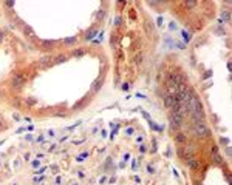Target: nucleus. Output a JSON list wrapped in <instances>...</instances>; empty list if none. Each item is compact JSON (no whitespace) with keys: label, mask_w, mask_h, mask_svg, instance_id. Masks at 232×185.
<instances>
[{"label":"nucleus","mask_w":232,"mask_h":185,"mask_svg":"<svg viewBox=\"0 0 232 185\" xmlns=\"http://www.w3.org/2000/svg\"><path fill=\"white\" fill-rule=\"evenodd\" d=\"M193 131H195V134L200 136V137H207V134H209V130H207L204 122H195L193 123Z\"/></svg>","instance_id":"1"},{"label":"nucleus","mask_w":232,"mask_h":185,"mask_svg":"<svg viewBox=\"0 0 232 185\" xmlns=\"http://www.w3.org/2000/svg\"><path fill=\"white\" fill-rule=\"evenodd\" d=\"M187 107H189V114L195 113V111H198V109H201V102H200V99L196 96L192 94V97H190V100L187 103Z\"/></svg>","instance_id":"2"},{"label":"nucleus","mask_w":232,"mask_h":185,"mask_svg":"<svg viewBox=\"0 0 232 185\" xmlns=\"http://www.w3.org/2000/svg\"><path fill=\"white\" fill-rule=\"evenodd\" d=\"M169 120H170V126H172V128H178V126H181L183 122H184V119L181 117V116H178L176 113H172Z\"/></svg>","instance_id":"3"},{"label":"nucleus","mask_w":232,"mask_h":185,"mask_svg":"<svg viewBox=\"0 0 232 185\" xmlns=\"http://www.w3.org/2000/svg\"><path fill=\"white\" fill-rule=\"evenodd\" d=\"M11 83H13L14 88L17 90H20L23 85H25V77L20 76V74H16V76H13V80H11Z\"/></svg>","instance_id":"4"},{"label":"nucleus","mask_w":232,"mask_h":185,"mask_svg":"<svg viewBox=\"0 0 232 185\" xmlns=\"http://www.w3.org/2000/svg\"><path fill=\"white\" fill-rule=\"evenodd\" d=\"M164 103H166V107H167V108H175V107H178L176 97L169 96V94H164Z\"/></svg>","instance_id":"5"},{"label":"nucleus","mask_w":232,"mask_h":185,"mask_svg":"<svg viewBox=\"0 0 232 185\" xmlns=\"http://www.w3.org/2000/svg\"><path fill=\"white\" fill-rule=\"evenodd\" d=\"M190 114H192L195 122H204V113H203V109H198V111L190 113Z\"/></svg>","instance_id":"6"},{"label":"nucleus","mask_w":232,"mask_h":185,"mask_svg":"<svg viewBox=\"0 0 232 185\" xmlns=\"http://www.w3.org/2000/svg\"><path fill=\"white\" fill-rule=\"evenodd\" d=\"M23 34H25L26 37H30V39H34V37H36V34H34L33 28H31V26H28V25L23 26Z\"/></svg>","instance_id":"7"},{"label":"nucleus","mask_w":232,"mask_h":185,"mask_svg":"<svg viewBox=\"0 0 232 185\" xmlns=\"http://www.w3.org/2000/svg\"><path fill=\"white\" fill-rule=\"evenodd\" d=\"M187 164H189L190 168H193V170H198V168H200V162L196 160L195 157H189V159H187Z\"/></svg>","instance_id":"8"},{"label":"nucleus","mask_w":232,"mask_h":185,"mask_svg":"<svg viewBox=\"0 0 232 185\" xmlns=\"http://www.w3.org/2000/svg\"><path fill=\"white\" fill-rule=\"evenodd\" d=\"M175 139H176V142H179V143H186V142H187V137H186L183 133H176Z\"/></svg>","instance_id":"9"},{"label":"nucleus","mask_w":232,"mask_h":185,"mask_svg":"<svg viewBox=\"0 0 232 185\" xmlns=\"http://www.w3.org/2000/svg\"><path fill=\"white\" fill-rule=\"evenodd\" d=\"M229 19H231L229 11H223V13H221V22H228Z\"/></svg>","instance_id":"10"},{"label":"nucleus","mask_w":232,"mask_h":185,"mask_svg":"<svg viewBox=\"0 0 232 185\" xmlns=\"http://www.w3.org/2000/svg\"><path fill=\"white\" fill-rule=\"evenodd\" d=\"M65 60H67L65 56H57L56 59H54V63H62V62H65Z\"/></svg>","instance_id":"11"},{"label":"nucleus","mask_w":232,"mask_h":185,"mask_svg":"<svg viewBox=\"0 0 232 185\" xmlns=\"http://www.w3.org/2000/svg\"><path fill=\"white\" fill-rule=\"evenodd\" d=\"M53 43L54 42H48V40H45V42H42V46H43V48H51Z\"/></svg>","instance_id":"12"},{"label":"nucleus","mask_w":232,"mask_h":185,"mask_svg":"<svg viewBox=\"0 0 232 185\" xmlns=\"http://www.w3.org/2000/svg\"><path fill=\"white\" fill-rule=\"evenodd\" d=\"M101 83H102L101 80H97V82H95V85H93V91H97V90H99V88H101Z\"/></svg>","instance_id":"13"},{"label":"nucleus","mask_w":232,"mask_h":185,"mask_svg":"<svg viewBox=\"0 0 232 185\" xmlns=\"http://www.w3.org/2000/svg\"><path fill=\"white\" fill-rule=\"evenodd\" d=\"M141 60H142V54L138 53V56H135V62L136 63H141Z\"/></svg>","instance_id":"14"},{"label":"nucleus","mask_w":232,"mask_h":185,"mask_svg":"<svg viewBox=\"0 0 232 185\" xmlns=\"http://www.w3.org/2000/svg\"><path fill=\"white\" fill-rule=\"evenodd\" d=\"M184 5H186V6H189V8H193V6H196V2H186Z\"/></svg>","instance_id":"15"},{"label":"nucleus","mask_w":232,"mask_h":185,"mask_svg":"<svg viewBox=\"0 0 232 185\" xmlns=\"http://www.w3.org/2000/svg\"><path fill=\"white\" fill-rule=\"evenodd\" d=\"M183 36H184V40H186V42H189V40H190V34H189V32L183 31Z\"/></svg>","instance_id":"16"},{"label":"nucleus","mask_w":232,"mask_h":185,"mask_svg":"<svg viewBox=\"0 0 232 185\" xmlns=\"http://www.w3.org/2000/svg\"><path fill=\"white\" fill-rule=\"evenodd\" d=\"M82 54H84V49L82 48H79V49L74 51V56H82Z\"/></svg>","instance_id":"17"},{"label":"nucleus","mask_w":232,"mask_h":185,"mask_svg":"<svg viewBox=\"0 0 232 185\" xmlns=\"http://www.w3.org/2000/svg\"><path fill=\"white\" fill-rule=\"evenodd\" d=\"M73 42H76V37H70L65 40V43H73Z\"/></svg>","instance_id":"18"},{"label":"nucleus","mask_w":232,"mask_h":185,"mask_svg":"<svg viewBox=\"0 0 232 185\" xmlns=\"http://www.w3.org/2000/svg\"><path fill=\"white\" fill-rule=\"evenodd\" d=\"M213 159H215V162H218V164L221 162V157H220L218 154H213Z\"/></svg>","instance_id":"19"},{"label":"nucleus","mask_w":232,"mask_h":185,"mask_svg":"<svg viewBox=\"0 0 232 185\" xmlns=\"http://www.w3.org/2000/svg\"><path fill=\"white\" fill-rule=\"evenodd\" d=\"M48 60H51L50 57H43V59H42V62H43V65H46V63H48Z\"/></svg>","instance_id":"20"},{"label":"nucleus","mask_w":232,"mask_h":185,"mask_svg":"<svg viewBox=\"0 0 232 185\" xmlns=\"http://www.w3.org/2000/svg\"><path fill=\"white\" fill-rule=\"evenodd\" d=\"M3 40V32H0V42Z\"/></svg>","instance_id":"21"}]
</instances>
